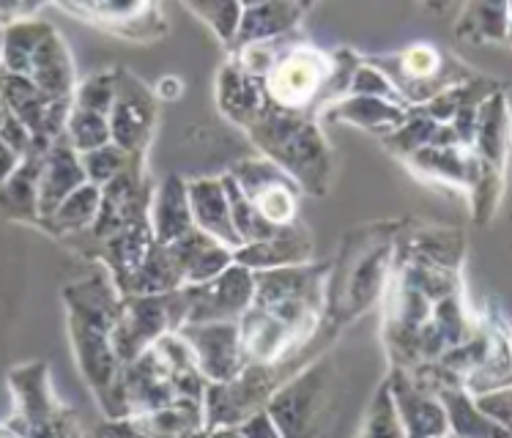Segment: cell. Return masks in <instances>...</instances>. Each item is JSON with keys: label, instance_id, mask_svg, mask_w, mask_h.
<instances>
[{"label": "cell", "instance_id": "6da1fadb", "mask_svg": "<svg viewBox=\"0 0 512 438\" xmlns=\"http://www.w3.org/2000/svg\"><path fill=\"white\" fill-rule=\"evenodd\" d=\"M255 140L263 151H269L288 173H296L299 181H307L315 189V178L326 176V146L318 129L304 124L277 107V113H261L252 121Z\"/></svg>", "mask_w": 512, "mask_h": 438}, {"label": "cell", "instance_id": "d6986e66", "mask_svg": "<svg viewBox=\"0 0 512 438\" xmlns=\"http://www.w3.org/2000/svg\"><path fill=\"white\" fill-rule=\"evenodd\" d=\"M99 203H102L99 189L94 184H83V187L74 189L69 198H63L61 214L63 217H77L74 222H88L94 217V211L99 209Z\"/></svg>", "mask_w": 512, "mask_h": 438}, {"label": "cell", "instance_id": "2e32d148", "mask_svg": "<svg viewBox=\"0 0 512 438\" xmlns=\"http://www.w3.org/2000/svg\"><path fill=\"white\" fill-rule=\"evenodd\" d=\"M466 22H471L474 36L504 39L507 36V0H474L471 17L466 14Z\"/></svg>", "mask_w": 512, "mask_h": 438}, {"label": "cell", "instance_id": "44dd1931", "mask_svg": "<svg viewBox=\"0 0 512 438\" xmlns=\"http://www.w3.org/2000/svg\"><path fill=\"white\" fill-rule=\"evenodd\" d=\"M241 69L252 77H266L274 69V53L272 47L266 42H250L244 44V53H241Z\"/></svg>", "mask_w": 512, "mask_h": 438}, {"label": "cell", "instance_id": "e0dca14e", "mask_svg": "<svg viewBox=\"0 0 512 438\" xmlns=\"http://www.w3.org/2000/svg\"><path fill=\"white\" fill-rule=\"evenodd\" d=\"M126 162V151L118 146H105L94 148V151H85L83 157V170L85 176H91L96 184H107L110 178L121 173V167Z\"/></svg>", "mask_w": 512, "mask_h": 438}, {"label": "cell", "instance_id": "5bb4252c", "mask_svg": "<svg viewBox=\"0 0 512 438\" xmlns=\"http://www.w3.org/2000/svg\"><path fill=\"white\" fill-rule=\"evenodd\" d=\"M69 135H72L74 148H80L85 154V151H94V148L110 143V126L102 113L80 107L69 118Z\"/></svg>", "mask_w": 512, "mask_h": 438}, {"label": "cell", "instance_id": "277c9868", "mask_svg": "<svg viewBox=\"0 0 512 438\" xmlns=\"http://www.w3.org/2000/svg\"><path fill=\"white\" fill-rule=\"evenodd\" d=\"M189 203H192V214L198 217L200 228L211 233V236H220L236 244L239 233L233 228V219H230V203L225 198V187L220 181H195L189 187Z\"/></svg>", "mask_w": 512, "mask_h": 438}, {"label": "cell", "instance_id": "7c38bea8", "mask_svg": "<svg viewBox=\"0 0 512 438\" xmlns=\"http://www.w3.org/2000/svg\"><path fill=\"white\" fill-rule=\"evenodd\" d=\"M332 118H343V121H351V124H362L370 126V129H376V126L400 124L406 115H403L400 107L387 105V102L378 99V96H359V99H351V102L335 107Z\"/></svg>", "mask_w": 512, "mask_h": 438}, {"label": "cell", "instance_id": "ac0fdd59", "mask_svg": "<svg viewBox=\"0 0 512 438\" xmlns=\"http://www.w3.org/2000/svg\"><path fill=\"white\" fill-rule=\"evenodd\" d=\"M400 63H403V74L408 80L422 83V80H430L433 74H439L441 55L428 44H419V47H411L400 55Z\"/></svg>", "mask_w": 512, "mask_h": 438}, {"label": "cell", "instance_id": "d4e9b609", "mask_svg": "<svg viewBox=\"0 0 512 438\" xmlns=\"http://www.w3.org/2000/svg\"><path fill=\"white\" fill-rule=\"evenodd\" d=\"M244 6H258V3H266V0H239Z\"/></svg>", "mask_w": 512, "mask_h": 438}, {"label": "cell", "instance_id": "ffe728a7", "mask_svg": "<svg viewBox=\"0 0 512 438\" xmlns=\"http://www.w3.org/2000/svg\"><path fill=\"white\" fill-rule=\"evenodd\" d=\"M115 85L110 77H96L80 91V107L83 110H94V113L105 115L113 107Z\"/></svg>", "mask_w": 512, "mask_h": 438}, {"label": "cell", "instance_id": "8fae6325", "mask_svg": "<svg viewBox=\"0 0 512 438\" xmlns=\"http://www.w3.org/2000/svg\"><path fill=\"white\" fill-rule=\"evenodd\" d=\"M157 228L159 239L176 241L178 236L187 233L189 225V206H187V189L178 178H170L165 189L159 192V211H157Z\"/></svg>", "mask_w": 512, "mask_h": 438}, {"label": "cell", "instance_id": "ba28073f", "mask_svg": "<svg viewBox=\"0 0 512 438\" xmlns=\"http://www.w3.org/2000/svg\"><path fill=\"white\" fill-rule=\"evenodd\" d=\"M200 359L209 376H236V332L233 326H209L203 334H195Z\"/></svg>", "mask_w": 512, "mask_h": 438}, {"label": "cell", "instance_id": "cb8c5ba5", "mask_svg": "<svg viewBox=\"0 0 512 438\" xmlns=\"http://www.w3.org/2000/svg\"><path fill=\"white\" fill-rule=\"evenodd\" d=\"M425 3H428V6H433V9H444L450 0H425Z\"/></svg>", "mask_w": 512, "mask_h": 438}, {"label": "cell", "instance_id": "7a4b0ae2", "mask_svg": "<svg viewBox=\"0 0 512 438\" xmlns=\"http://www.w3.org/2000/svg\"><path fill=\"white\" fill-rule=\"evenodd\" d=\"M332 66L315 53V50H296L285 61L274 63V69L266 74V94L283 110L307 105L326 77Z\"/></svg>", "mask_w": 512, "mask_h": 438}, {"label": "cell", "instance_id": "8992f818", "mask_svg": "<svg viewBox=\"0 0 512 438\" xmlns=\"http://www.w3.org/2000/svg\"><path fill=\"white\" fill-rule=\"evenodd\" d=\"M299 17V3L296 0H266L241 14L239 20V42H263L269 36H277L291 28Z\"/></svg>", "mask_w": 512, "mask_h": 438}, {"label": "cell", "instance_id": "9a60e30c", "mask_svg": "<svg viewBox=\"0 0 512 438\" xmlns=\"http://www.w3.org/2000/svg\"><path fill=\"white\" fill-rule=\"evenodd\" d=\"M192 9L198 11L203 20L217 31L222 42H228L239 31L241 3L239 0H187Z\"/></svg>", "mask_w": 512, "mask_h": 438}, {"label": "cell", "instance_id": "603a6c76", "mask_svg": "<svg viewBox=\"0 0 512 438\" xmlns=\"http://www.w3.org/2000/svg\"><path fill=\"white\" fill-rule=\"evenodd\" d=\"M159 85H165V91L159 88V94H165V96H176L178 94V91H176L178 80H162V83H159Z\"/></svg>", "mask_w": 512, "mask_h": 438}, {"label": "cell", "instance_id": "52a82bcc", "mask_svg": "<svg viewBox=\"0 0 512 438\" xmlns=\"http://www.w3.org/2000/svg\"><path fill=\"white\" fill-rule=\"evenodd\" d=\"M31 74L33 80H36V88H42L44 94H69V88H72V66H69V55H66V50H63L55 36H50L47 42H39L31 58Z\"/></svg>", "mask_w": 512, "mask_h": 438}, {"label": "cell", "instance_id": "30bf717a", "mask_svg": "<svg viewBox=\"0 0 512 438\" xmlns=\"http://www.w3.org/2000/svg\"><path fill=\"white\" fill-rule=\"evenodd\" d=\"M85 184L83 165L74 159L69 148H55L50 157V170L44 173V203H63V198H69L74 189Z\"/></svg>", "mask_w": 512, "mask_h": 438}, {"label": "cell", "instance_id": "7402d4cb", "mask_svg": "<svg viewBox=\"0 0 512 438\" xmlns=\"http://www.w3.org/2000/svg\"><path fill=\"white\" fill-rule=\"evenodd\" d=\"M356 94L362 96H378V99H387L392 96V85L387 83V77L381 74V69H370V66H356L354 83H351Z\"/></svg>", "mask_w": 512, "mask_h": 438}, {"label": "cell", "instance_id": "4fadbf2b", "mask_svg": "<svg viewBox=\"0 0 512 438\" xmlns=\"http://www.w3.org/2000/svg\"><path fill=\"white\" fill-rule=\"evenodd\" d=\"M280 178L269 181L266 187L258 189L250 198L252 206L258 209V214H261L266 222H272V225H285V222H291L293 214H296V198H293L291 189L280 184Z\"/></svg>", "mask_w": 512, "mask_h": 438}, {"label": "cell", "instance_id": "9c48e42d", "mask_svg": "<svg viewBox=\"0 0 512 438\" xmlns=\"http://www.w3.org/2000/svg\"><path fill=\"white\" fill-rule=\"evenodd\" d=\"M477 140L488 167L502 165L504 151H507V113H504V96H493L485 102L477 118Z\"/></svg>", "mask_w": 512, "mask_h": 438}, {"label": "cell", "instance_id": "5b68a950", "mask_svg": "<svg viewBox=\"0 0 512 438\" xmlns=\"http://www.w3.org/2000/svg\"><path fill=\"white\" fill-rule=\"evenodd\" d=\"M222 110L241 124H252L263 113V91L258 77L247 74L241 66H228L220 74Z\"/></svg>", "mask_w": 512, "mask_h": 438}, {"label": "cell", "instance_id": "3957f363", "mask_svg": "<svg viewBox=\"0 0 512 438\" xmlns=\"http://www.w3.org/2000/svg\"><path fill=\"white\" fill-rule=\"evenodd\" d=\"M113 118H110V137L115 146L124 151H137L143 146V140L151 132V118H154V105L143 91V85H132V91L115 85L113 99Z\"/></svg>", "mask_w": 512, "mask_h": 438}]
</instances>
